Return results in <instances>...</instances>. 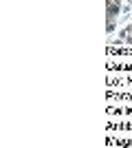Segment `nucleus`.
Masks as SVG:
<instances>
[{"mask_svg": "<svg viewBox=\"0 0 132 148\" xmlns=\"http://www.w3.org/2000/svg\"><path fill=\"white\" fill-rule=\"evenodd\" d=\"M114 29H117V22H108V27H106L108 33H114Z\"/></svg>", "mask_w": 132, "mask_h": 148, "instance_id": "nucleus-2", "label": "nucleus"}, {"mask_svg": "<svg viewBox=\"0 0 132 148\" xmlns=\"http://www.w3.org/2000/svg\"><path fill=\"white\" fill-rule=\"evenodd\" d=\"M123 11V5L119 0H108V9H106V18L108 22H117V16Z\"/></svg>", "mask_w": 132, "mask_h": 148, "instance_id": "nucleus-1", "label": "nucleus"}, {"mask_svg": "<svg viewBox=\"0 0 132 148\" xmlns=\"http://www.w3.org/2000/svg\"><path fill=\"white\" fill-rule=\"evenodd\" d=\"M130 20H132V13H130Z\"/></svg>", "mask_w": 132, "mask_h": 148, "instance_id": "nucleus-4", "label": "nucleus"}, {"mask_svg": "<svg viewBox=\"0 0 132 148\" xmlns=\"http://www.w3.org/2000/svg\"><path fill=\"white\" fill-rule=\"evenodd\" d=\"M128 2H130V5H132V0H128Z\"/></svg>", "mask_w": 132, "mask_h": 148, "instance_id": "nucleus-3", "label": "nucleus"}]
</instances>
